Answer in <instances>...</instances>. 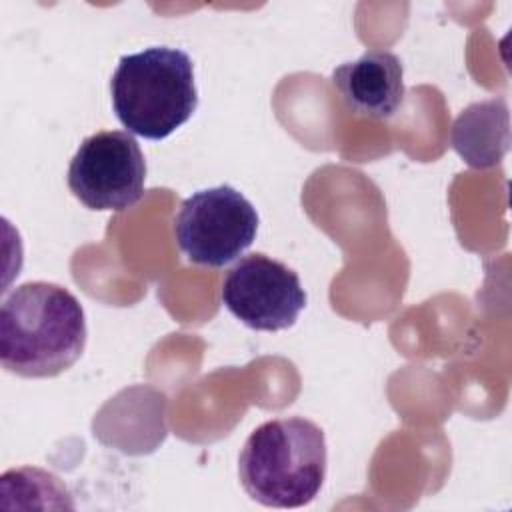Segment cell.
<instances>
[{
	"label": "cell",
	"mask_w": 512,
	"mask_h": 512,
	"mask_svg": "<svg viewBox=\"0 0 512 512\" xmlns=\"http://www.w3.org/2000/svg\"><path fill=\"white\" fill-rule=\"evenodd\" d=\"M86 316L78 298L54 282H26L0 308V362L22 378H52L68 370L86 346Z\"/></svg>",
	"instance_id": "6da1fadb"
},
{
	"label": "cell",
	"mask_w": 512,
	"mask_h": 512,
	"mask_svg": "<svg viewBox=\"0 0 512 512\" xmlns=\"http://www.w3.org/2000/svg\"><path fill=\"white\" fill-rule=\"evenodd\" d=\"M326 438L312 420L292 416L260 424L244 442L238 476L246 494L272 508L310 504L326 478Z\"/></svg>",
	"instance_id": "7a4b0ae2"
},
{
	"label": "cell",
	"mask_w": 512,
	"mask_h": 512,
	"mask_svg": "<svg viewBox=\"0 0 512 512\" xmlns=\"http://www.w3.org/2000/svg\"><path fill=\"white\" fill-rule=\"evenodd\" d=\"M110 94L120 124L148 140L176 132L198 106L190 56L168 46L122 56L110 80Z\"/></svg>",
	"instance_id": "3957f363"
},
{
	"label": "cell",
	"mask_w": 512,
	"mask_h": 512,
	"mask_svg": "<svg viewBox=\"0 0 512 512\" xmlns=\"http://www.w3.org/2000/svg\"><path fill=\"white\" fill-rule=\"evenodd\" d=\"M258 232V214L250 200L232 186L198 190L182 200L174 216L180 252L200 266H224L236 260Z\"/></svg>",
	"instance_id": "277c9868"
},
{
	"label": "cell",
	"mask_w": 512,
	"mask_h": 512,
	"mask_svg": "<svg viewBox=\"0 0 512 512\" xmlns=\"http://www.w3.org/2000/svg\"><path fill=\"white\" fill-rule=\"evenodd\" d=\"M146 160L130 132L104 130L84 138L68 166L70 192L90 210H128L140 202Z\"/></svg>",
	"instance_id": "5b68a950"
},
{
	"label": "cell",
	"mask_w": 512,
	"mask_h": 512,
	"mask_svg": "<svg viewBox=\"0 0 512 512\" xmlns=\"http://www.w3.org/2000/svg\"><path fill=\"white\" fill-rule=\"evenodd\" d=\"M220 298L242 324L264 332L290 328L306 306L298 274L260 252L240 258L226 272Z\"/></svg>",
	"instance_id": "8992f818"
},
{
	"label": "cell",
	"mask_w": 512,
	"mask_h": 512,
	"mask_svg": "<svg viewBox=\"0 0 512 512\" xmlns=\"http://www.w3.org/2000/svg\"><path fill=\"white\" fill-rule=\"evenodd\" d=\"M344 104L364 118H390L404 100V66L390 50H368L332 72Z\"/></svg>",
	"instance_id": "52a82bcc"
},
{
	"label": "cell",
	"mask_w": 512,
	"mask_h": 512,
	"mask_svg": "<svg viewBox=\"0 0 512 512\" xmlns=\"http://www.w3.org/2000/svg\"><path fill=\"white\" fill-rule=\"evenodd\" d=\"M450 142L472 168L496 166L510 148L506 98H490L466 106L452 124Z\"/></svg>",
	"instance_id": "ba28073f"
}]
</instances>
